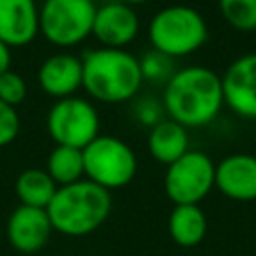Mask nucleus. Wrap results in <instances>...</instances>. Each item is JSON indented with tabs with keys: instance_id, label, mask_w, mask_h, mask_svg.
<instances>
[{
	"instance_id": "obj_25",
	"label": "nucleus",
	"mask_w": 256,
	"mask_h": 256,
	"mask_svg": "<svg viewBox=\"0 0 256 256\" xmlns=\"http://www.w3.org/2000/svg\"><path fill=\"white\" fill-rule=\"evenodd\" d=\"M120 2H124V4H128V6H132V4H142V2H148V0H120Z\"/></svg>"
},
{
	"instance_id": "obj_6",
	"label": "nucleus",
	"mask_w": 256,
	"mask_h": 256,
	"mask_svg": "<svg viewBox=\"0 0 256 256\" xmlns=\"http://www.w3.org/2000/svg\"><path fill=\"white\" fill-rule=\"evenodd\" d=\"M94 0H44L40 6V32L56 46H74L92 34Z\"/></svg>"
},
{
	"instance_id": "obj_10",
	"label": "nucleus",
	"mask_w": 256,
	"mask_h": 256,
	"mask_svg": "<svg viewBox=\"0 0 256 256\" xmlns=\"http://www.w3.org/2000/svg\"><path fill=\"white\" fill-rule=\"evenodd\" d=\"M54 232L48 212L44 208H32L20 204L12 210L6 222V236L14 250L22 254H34L46 246Z\"/></svg>"
},
{
	"instance_id": "obj_23",
	"label": "nucleus",
	"mask_w": 256,
	"mask_h": 256,
	"mask_svg": "<svg viewBox=\"0 0 256 256\" xmlns=\"http://www.w3.org/2000/svg\"><path fill=\"white\" fill-rule=\"evenodd\" d=\"M162 108L156 100L152 98H144L136 104V118L140 124H146V126H156L158 122H162Z\"/></svg>"
},
{
	"instance_id": "obj_22",
	"label": "nucleus",
	"mask_w": 256,
	"mask_h": 256,
	"mask_svg": "<svg viewBox=\"0 0 256 256\" xmlns=\"http://www.w3.org/2000/svg\"><path fill=\"white\" fill-rule=\"evenodd\" d=\"M18 132H20V116H18L16 108H12L0 100V148L12 144L18 136Z\"/></svg>"
},
{
	"instance_id": "obj_14",
	"label": "nucleus",
	"mask_w": 256,
	"mask_h": 256,
	"mask_svg": "<svg viewBox=\"0 0 256 256\" xmlns=\"http://www.w3.org/2000/svg\"><path fill=\"white\" fill-rule=\"evenodd\" d=\"M38 84L58 100L72 96L82 86V60L66 52L48 56L38 68Z\"/></svg>"
},
{
	"instance_id": "obj_8",
	"label": "nucleus",
	"mask_w": 256,
	"mask_h": 256,
	"mask_svg": "<svg viewBox=\"0 0 256 256\" xmlns=\"http://www.w3.org/2000/svg\"><path fill=\"white\" fill-rule=\"evenodd\" d=\"M216 164L200 150H188L166 168L164 190L166 196L178 204H198L214 188Z\"/></svg>"
},
{
	"instance_id": "obj_7",
	"label": "nucleus",
	"mask_w": 256,
	"mask_h": 256,
	"mask_svg": "<svg viewBox=\"0 0 256 256\" xmlns=\"http://www.w3.org/2000/svg\"><path fill=\"white\" fill-rule=\"evenodd\" d=\"M46 130L56 146H72L84 150L100 136V118L96 108L76 96L56 100L46 116Z\"/></svg>"
},
{
	"instance_id": "obj_13",
	"label": "nucleus",
	"mask_w": 256,
	"mask_h": 256,
	"mask_svg": "<svg viewBox=\"0 0 256 256\" xmlns=\"http://www.w3.org/2000/svg\"><path fill=\"white\" fill-rule=\"evenodd\" d=\"M40 32V8L34 0H0V40L8 48L30 44Z\"/></svg>"
},
{
	"instance_id": "obj_5",
	"label": "nucleus",
	"mask_w": 256,
	"mask_h": 256,
	"mask_svg": "<svg viewBox=\"0 0 256 256\" xmlns=\"http://www.w3.org/2000/svg\"><path fill=\"white\" fill-rule=\"evenodd\" d=\"M84 176L86 180L110 190L124 188L136 176V154L120 138L96 136L84 150Z\"/></svg>"
},
{
	"instance_id": "obj_11",
	"label": "nucleus",
	"mask_w": 256,
	"mask_h": 256,
	"mask_svg": "<svg viewBox=\"0 0 256 256\" xmlns=\"http://www.w3.org/2000/svg\"><path fill=\"white\" fill-rule=\"evenodd\" d=\"M140 30L138 16L124 2H108L96 8L92 36L104 48H122L130 44Z\"/></svg>"
},
{
	"instance_id": "obj_3",
	"label": "nucleus",
	"mask_w": 256,
	"mask_h": 256,
	"mask_svg": "<svg viewBox=\"0 0 256 256\" xmlns=\"http://www.w3.org/2000/svg\"><path fill=\"white\" fill-rule=\"evenodd\" d=\"M112 210V196L106 188L82 178L58 186L46 212L52 228L64 236H88L96 232Z\"/></svg>"
},
{
	"instance_id": "obj_20",
	"label": "nucleus",
	"mask_w": 256,
	"mask_h": 256,
	"mask_svg": "<svg viewBox=\"0 0 256 256\" xmlns=\"http://www.w3.org/2000/svg\"><path fill=\"white\" fill-rule=\"evenodd\" d=\"M172 60H174V58H170V56H166V54H162V52H158V50H154V48H152L150 52H146V54L138 60L144 80H152V82L164 80V82H168V80L172 78V74H174V70H172Z\"/></svg>"
},
{
	"instance_id": "obj_21",
	"label": "nucleus",
	"mask_w": 256,
	"mask_h": 256,
	"mask_svg": "<svg viewBox=\"0 0 256 256\" xmlns=\"http://www.w3.org/2000/svg\"><path fill=\"white\" fill-rule=\"evenodd\" d=\"M28 94V86H26V80L12 72V70H6L4 74H0V100L12 108H16L18 104L24 102Z\"/></svg>"
},
{
	"instance_id": "obj_19",
	"label": "nucleus",
	"mask_w": 256,
	"mask_h": 256,
	"mask_svg": "<svg viewBox=\"0 0 256 256\" xmlns=\"http://www.w3.org/2000/svg\"><path fill=\"white\" fill-rule=\"evenodd\" d=\"M218 6L232 28L240 32L256 30V0H218Z\"/></svg>"
},
{
	"instance_id": "obj_12",
	"label": "nucleus",
	"mask_w": 256,
	"mask_h": 256,
	"mask_svg": "<svg viewBox=\"0 0 256 256\" xmlns=\"http://www.w3.org/2000/svg\"><path fill=\"white\" fill-rule=\"evenodd\" d=\"M214 186L230 200H256V156L230 154L216 164Z\"/></svg>"
},
{
	"instance_id": "obj_18",
	"label": "nucleus",
	"mask_w": 256,
	"mask_h": 256,
	"mask_svg": "<svg viewBox=\"0 0 256 256\" xmlns=\"http://www.w3.org/2000/svg\"><path fill=\"white\" fill-rule=\"evenodd\" d=\"M46 172L56 182V186H68L84 176V158L80 148L56 146L46 162Z\"/></svg>"
},
{
	"instance_id": "obj_4",
	"label": "nucleus",
	"mask_w": 256,
	"mask_h": 256,
	"mask_svg": "<svg viewBox=\"0 0 256 256\" xmlns=\"http://www.w3.org/2000/svg\"><path fill=\"white\" fill-rule=\"evenodd\" d=\"M148 38L154 50L170 58H180L204 46L208 40V26L196 8L174 4L152 16L148 24Z\"/></svg>"
},
{
	"instance_id": "obj_2",
	"label": "nucleus",
	"mask_w": 256,
	"mask_h": 256,
	"mask_svg": "<svg viewBox=\"0 0 256 256\" xmlns=\"http://www.w3.org/2000/svg\"><path fill=\"white\" fill-rule=\"evenodd\" d=\"M80 60L82 88L98 102H126L136 96L144 82L138 58L122 48L88 50Z\"/></svg>"
},
{
	"instance_id": "obj_16",
	"label": "nucleus",
	"mask_w": 256,
	"mask_h": 256,
	"mask_svg": "<svg viewBox=\"0 0 256 256\" xmlns=\"http://www.w3.org/2000/svg\"><path fill=\"white\" fill-rule=\"evenodd\" d=\"M208 222L206 214L198 204H178L168 216V234L170 238L184 248L200 244L206 236Z\"/></svg>"
},
{
	"instance_id": "obj_15",
	"label": "nucleus",
	"mask_w": 256,
	"mask_h": 256,
	"mask_svg": "<svg viewBox=\"0 0 256 256\" xmlns=\"http://www.w3.org/2000/svg\"><path fill=\"white\" fill-rule=\"evenodd\" d=\"M148 150L152 158L160 164L170 166L180 156L188 152V132L182 124L174 120H162L150 128L148 134Z\"/></svg>"
},
{
	"instance_id": "obj_9",
	"label": "nucleus",
	"mask_w": 256,
	"mask_h": 256,
	"mask_svg": "<svg viewBox=\"0 0 256 256\" xmlns=\"http://www.w3.org/2000/svg\"><path fill=\"white\" fill-rule=\"evenodd\" d=\"M220 80L224 104L242 118H256V54L230 62Z\"/></svg>"
},
{
	"instance_id": "obj_1",
	"label": "nucleus",
	"mask_w": 256,
	"mask_h": 256,
	"mask_svg": "<svg viewBox=\"0 0 256 256\" xmlns=\"http://www.w3.org/2000/svg\"><path fill=\"white\" fill-rule=\"evenodd\" d=\"M162 106L170 120L184 128L206 126L224 106L222 80L206 66H186L176 70L164 86Z\"/></svg>"
},
{
	"instance_id": "obj_24",
	"label": "nucleus",
	"mask_w": 256,
	"mask_h": 256,
	"mask_svg": "<svg viewBox=\"0 0 256 256\" xmlns=\"http://www.w3.org/2000/svg\"><path fill=\"white\" fill-rule=\"evenodd\" d=\"M10 70V48L0 40V74Z\"/></svg>"
},
{
	"instance_id": "obj_17",
	"label": "nucleus",
	"mask_w": 256,
	"mask_h": 256,
	"mask_svg": "<svg viewBox=\"0 0 256 256\" xmlns=\"http://www.w3.org/2000/svg\"><path fill=\"white\" fill-rule=\"evenodd\" d=\"M16 196L20 204L32 206V208H48L52 202L58 186L50 178V174L42 168H26L24 172L18 174L16 184H14Z\"/></svg>"
}]
</instances>
